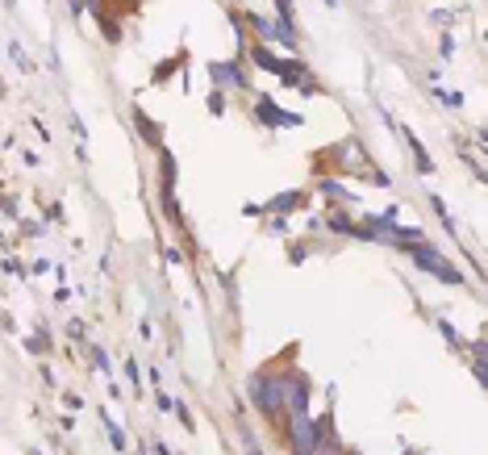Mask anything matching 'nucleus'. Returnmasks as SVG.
Wrapping results in <instances>:
<instances>
[{
    "instance_id": "1",
    "label": "nucleus",
    "mask_w": 488,
    "mask_h": 455,
    "mask_svg": "<svg viewBox=\"0 0 488 455\" xmlns=\"http://www.w3.org/2000/svg\"><path fill=\"white\" fill-rule=\"evenodd\" d=\"M284 388H288V372H255L246 384L251 406L263 418H284Z\"/></svg>"
},
{
    "instance_id": "2",
    "label": "nucleus",
    "mask_w": 488,
    "mask_h": 455,
    "mask_svg": "<svg viewBox=\"0 0 488 455\" xmlns=\"http://www.w3.org/2000/svg\"><path fill=\"white\" fill-rule=\"evenodd\" d=\"M401 250L417 259V268H421V272L439 276L443 284H455V288H463V272H459V268H451V264H447V259H443V255H439V250H434L430 242H405Z\"/></svg>"
},
{
    "instance_id": "3",
    "label": "nucleus",
    "mask_w": 488,
    "mask_h": 455,
    "mask_svg": "<svg viewBox=\"0 0 488 455\" xmlns=\"http://www.w3.org/2000/svg\"><path fill=\"white\" fill-rule=\"evenodd\" d=\"M159 172H163L159 205H163V213H167V222H172V226H180V230H184V218H180V205H176V159L167 155V150L159 155Z\"/></svg>"
},
{
    "instance_id": "4",
    "label": "nucleus",
    "mask_w": 488,
    "mask_h": 455,
    "mask_svg": "<svg viewBox=\"0 0 488 455\" xmlns=\"http://www.w3.org/2000/svg\"><path fill=\"white\" fill-rule=\"evenodd\" d=\"M330 159L342 167V172H367V150L355 142V138H347V142H338L334 150H330Z\"/></svg>"
},
{
    "instance_id": "5",
    "label": "nucleus",
    "mask_w": 488,
    "mask_h": 455,
    "mask_svg": "<svg viewBox=\"0 0 488 455\" xmlns=\"http://www.w3.org/2000/svg\"><path fill=\"white\" fill-rule=\"evenodd\" d=\"M284 410L288 414H309V380L301 372H288V388H284Z\"/></svg>"
},
{
    "instance_id": "6",
    "label": "nucleus",
    "mask_w": 488,
    "mask_h": 455,
    "mask_svg": "<svg viewBox=\"0 0 488 455\" xmlns=\"http://www.w3.org/2000/svg\"><path fill=\"white\" fill-rule=\"evenodd\" d=\"M255 117H259L263 126H292V130H297V126H305V117H301V113H284V109H276L267 96L255 105Z\"/></svg>"
},
{
    "instance_id": "7",
    "label": "nucleus",
    "mask_w": 488,
    "mask_h": 455,
    "mask_svg": "<svg viewBox=\"0 0 488 455\" xmlns=\"http://www.w3.org/2000/svg\"><path fill=\"white\" fill-rule=\"evenodd\" d=\"M209 71H213L217 88H230V92H242V88H246V75H242V67H238L234 59H226V63H209Z\"/></svg>"
},
{
    "instance_id": "8",
    "label": "nucleus",
    "mask_w": 488,
    "mask_h": 455,
    "mask_svg": "<svg viewBox=\"0 0 488 455\" xmlns=\"http://www.w3.org/2000/svg\"><path fill=\"white\" fill-rule=\"evenodd\" d=\"M301 205H305V192L292 188V192H280L271 205H263V213H288V209H301Z\"/></svg>"
},
{
    "instance_id": "9",
    "label": "nucleus",
    "mask_w": 488,
    "mask_h": 455,
    "mask_svg": "<svg viewBox=\"0 0 488 455\" xmlns=\"http://www.w3.org/2000/svg\"><path fill=\"white\" fill-rule=\"evenodd\" d=\"M134 126L142 130V138H146L150 146H159V142H163V126H159V121H150L142 109H134Z\"/></svg>"
},
{
    "instance_id": "10",
    "label": "nucleus",
    "mask_w": 488,
    "mask_h": 455,
    "mask_svg": "<svg viewBox=\"0 0 488 455\" xmlns=\"http://www.w3.org/2000/svg\"><path fill=\"white\" fill-rule=\"evenodd\" d=\"M251 63H255L259 71H271V75H276V63H280V59L271 55V50H267L263 42H255V46H251Z\"/></svg>"
},
{
    "instance_id": "11",
    "label": "nucleus",
    "mask_w": 488,
    "mask_h": 455,
    "mask_svg": "<svg viewBox=\"0 0 488 455\" xmlns=\"http://www.w3.org/2000/svg\"><path fill=\"white\" fill-rule=\"evenodd\" d=\"M317 192H321V196H330V200H342V205H347V200H355V196H351V192H347L342 184H338V180H325V176H321Z\"/></svg>"
},
{
    "instance_id": "12",
    "label": "nucleus",
    "mask_w": 488,
    "mask_h": 455,
    "mask_svg": "<svg viewBox=\"0 0 488 455\" xmlns=\"http://www.w3.org/2000/svg\"><path fill=\"white\" fill-rule=\"evenodd\" d=\"M405 142H409V150H413V159H417V172L426 176V172H434V163H430V155H426V146L413 138V134H405Z\"/></svg>"
},
{
    "instance_id": "13",
    "label": "nucleus",
    "mask_w": 488,
    "mask_h": 455,
    "mask_svg": "<svg viewBox=\"0 0 488 455\" xmlns=\"http://www.w3.org/2000/svg\"><path fill=\"white\" fill-rule=\"evenodd\" d=\"M325 226H330L334 234H351V238H355V222H351L347 213H325Z\"/></svg>"
},
{
    "instance_id": "14",
    "label": "nucleus",
    "mask_w": 488,
    "mask_h": 455,
    "mask_svg": "<svg viewBox=\"0 0 488 455\" xmlns=\"http://www.w3.org/2000/svg\"><path fill=\"white\" fill-rule=\"evenodd\" d=\"M96 21H100V25H104V38H108V42H121V25H117V21H113V17H108V13H104V9H96Z\"/></svg>"
},
{
    "instance_id": "15",
    "label": "nucleus",
    "mask_w": 488,
    "mask_h": 455,
    "mask_svg": "<svg viewBox=\"0 0 488 455\" xmlns=\"http://www.w3.org/2000/svg\"><path fill=\"white\" fill-rule=\"evenodd\" d=\"M104 426H108V443H113V451H126V434H121V426H117L113 418H104Z\"/></svg>"
},
{
    "instance_id": "16",
    "label": "nucleus",
    "mask_w": 488,
    "mask_h": 455,
    "mask_svg": "<svg viewBox=\"0 0 488 455\" xmlns=\"http://www.w3.org/2000/svg\"><path fill=\"white\" fill-rule=\"evenodd\" d=\"M88 355H92V368H96V372H108V355H104V347H88Z\"/></svg>"
},
{
    "instance_id": "17",
    "label": "nucleus",
    "mask_w": 488,
    "mask_h": 455,
    "mask_svg": "<svg viewBox=\"0 0 488 455\" xmlns=\"http://www.w3.org/2000/svg\"><path fill=\"white\" fill-rule=\"evenodd\" d=\"M209 113H213V117H222V113H226V100H222V88H217V92L209 96Z\"/></svg>"
},
{
    "instance_id": "18",
    "label": "nucleus",
    "mask_w": 488,
    "mask_h": 455,
    "mask_svg": "<svg viewBox=\"0 0 488 455\" xmlns=\"http://www.w3.org/2000/svg\"><path fill=\"white\" fill-rule=\"evenodd\" d=\"M439 100H443V105H451V109L463 105V96H459V92H439Z\"/></svg>"
},
{
    "instance_id": "19",
    "label": "nucleus",
    "mask_w": 488,
    "mask_h": 455,
    "mask_svg": "<svg viewBox=\"0 0 488 455\" xmlns=\"http://www.w3.org/2000/svg\"><path fill=\"white\" fill-rule=\"evenodd\" d=\"M172 71H176V59H167V63H163V67H154V84H159V80H167Z\"/></svg>"
},
{
    "instance_id": "20",
    "label": "nucleus",
    "mask_w": 488,
    "mask_h": 455,
    "mask_svg": "<svg viewBox=\"0 0 488 455\" xmlns=\"http://www.w3.org/2000/svg\"><path fill=\"white\" fill-rule=\"evenodd\" d=\"M13 59H17V67H21V71H30V67H34V63L21 55V46H17V42H13Z\"/></svg>"
},
{
    "instance_id": "21",
    "label": "nucleus",
    "mask_w": 488,
    "mask_h": 455,
    "mask_svg": "<svg viewBox=\"0 0 488 455\" xmlns=\"http://www.w3.org/2000/svg\"><path fill=\"white\" fill-rule=\"evenodd\" d=\"M439 330H443V338H447V342H451V347H459V334H455V330H451V326H447V322H439Z\"/></svg>"
},
{
    "instance_id": "22",
    "label": "nucleus",
    "mask_w": 488,
    "mask_h": 455,
    "mask_svg": "<svg viewBox=\"0 0 488 455\" xmlns=\"http://www.w3.org/2000/svg\"><path fill=\"white\" fill-rule=\"evenodd\" d=\"M67 334H71V338H80V342H84V334H88V330H84V322H71V326H67Z\"/></svg>"
},
{
    "instance_id": "23",
    "label": "nucleus",
    "mask_w": 488,
    "mask_h": 455,
    "mask_svg": "<svg viewBox=\"0 0 488 455\" xmlns=\"http://www.w3.org/2000/svg\"><path fill=\"white\" fill-rule=\"evenodd\" d=\"M150 455H172V451H167V443H159V439H154V443H150Z\"/></svg>"
},
{
    "instance_id": "24",
    "label": "nucleus",
    "mask_w": 488,
    "mask_h": 455,
    "mask_svg": "<svg viewBox=\"0 0 488 455\" xmlns=\"http://www.w3.org/2000/svg\"><path fill=\"white\" fill-rule=\"evenodd\" d=\"M88 5H92V13H96V9H100V0H88Z\"/></svg>"
},
{
    "instance_id": "25",
    "label": "nucleus",
    "mask_w": 488,
    "mask_h": 455,
    "mask_svg": "<svg viewBox=\"0 0 488 455\" xmlns=\"http://www.w3.org/2000/svg\"><path fill=\"white\" fill-rule=\"evenodd\" d=\"M30 455H42V451H30Z\"/></svg>"
},
{
    "instance_id": "26",
    "label": "nucleus",
    "mask_w": 488,
    "mask_h": 455,
    "mask_svg": "<svg viewBox=\"0 0 488 455\" xmlns=\"http://www.w3.org/2000/svg\"><path fill=\"white\" fill-rule=\"evenodd\" d=\"M347 455H355V451H347Z\"/></svg>"
}]
</instances>
